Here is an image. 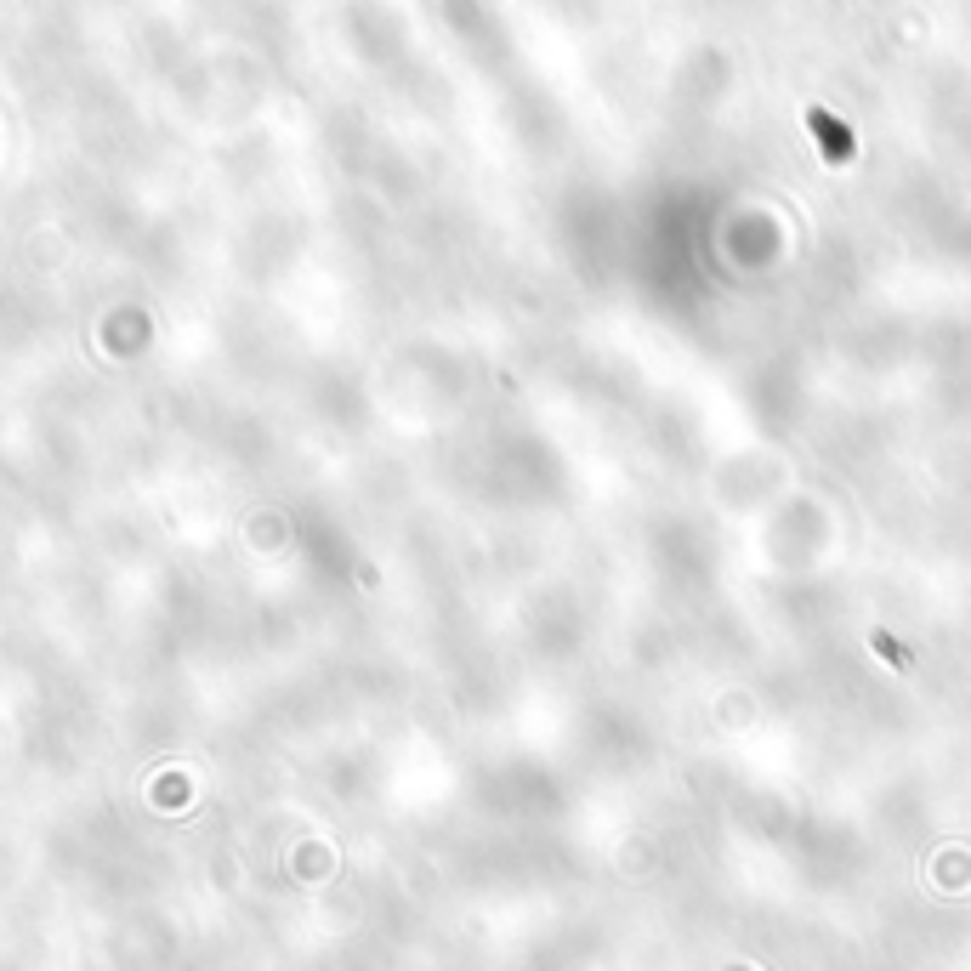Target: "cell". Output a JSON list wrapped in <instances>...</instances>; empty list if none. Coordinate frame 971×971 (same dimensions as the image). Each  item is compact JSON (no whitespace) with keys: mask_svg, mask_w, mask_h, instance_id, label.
<instances>
[{"mask_svg":"<svg viewBox=\"0 0 971 971\" xmlns=\"http://www.w3.org/2000/svg\"><path fill=\"white\" fill-rule=\"evenodd\" d=\"M813 125H818V137H824V154H830V159H847V148H852L847 131H841L830 114H813Z\"/></svg>","mask_w":971,"mask_h":971,"instance_id":"obj_1","label":"cell"}]
</instances>
